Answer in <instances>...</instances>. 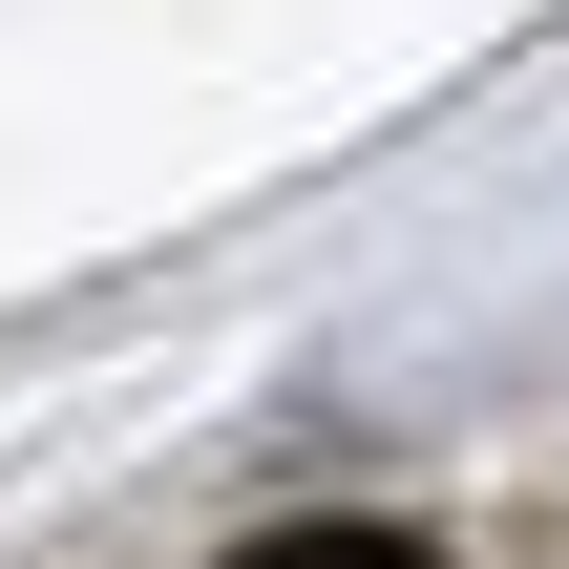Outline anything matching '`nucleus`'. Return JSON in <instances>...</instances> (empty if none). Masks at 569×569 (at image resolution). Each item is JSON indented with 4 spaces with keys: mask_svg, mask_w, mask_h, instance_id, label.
<instances>
[{
    "mask_svg": "<svg viewBox=\"0 0 569 569\" xmlns=\"http://www.w3.org/2000/svg\"><path fill=\"white\" fill-rule=\"evenodd\" d=\"M232 569H443V549H401V528H274V549H232Z\"/></svg>",
    "mask_w": 569,
    "mask_h": 569,
    "instance_id": "f257e3e1",
    "label": "nucleus"
}]
</instances>
